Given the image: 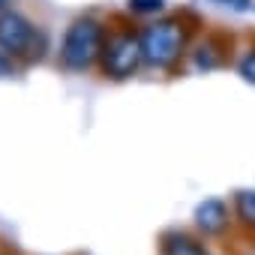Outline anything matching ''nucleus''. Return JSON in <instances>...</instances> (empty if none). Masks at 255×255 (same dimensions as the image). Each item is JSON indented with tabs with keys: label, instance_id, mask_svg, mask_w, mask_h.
Wrapping results in <instances>:
<instances>
[{
	"label": "nucleus",
	"instance_id": "nucleus-4",
	"mask_svg": "<svg viewBox=\"0 0 255 255\" xmlns=\"http://www.w3.org/2000/svg\"><path fill=\"white\" fill-rule=\"evenodd\" d=\"M0 48L6 54H24V57H39L36 48V30L33 24L18 15V12H3L0 15Z\"/></svg>",
	"mask_w": 255,
	"mask_h": 255
},
{
	"label": "nucleus",
	"instance_id": "nucleus-8",
	"mask_svg": "<svg viewBox=\"0 0 255 255\" xmlns=\"http://www.w3.org/2000/svg\"><path fill=\"white\" fill-rule=\"evenodd\" d=\"M237 69H240V75H243L246 81H252V84H255V51H249V54L240 60V66H237Z\"/></svg>",
	"mask_w": 255,
	"mask_h": 255
},
{
	"label": "nucleus",
	"instance_id": "nucleus-1",
	"mask_svg": "<svg viewBox=\"0 0 255 255\" xmlns=\"http://www.w3.org/2000/svg\"><path fill=\"white\" fill-rule=\"evenodd\" d=\"M102 54V27L93 21V18H78L66 36H63V45H60V60L66 69L72 72H81L87 69L96 57Z\"/></svg>",
	"mask_w": 255,
	"mask_h": 255
},
{
	"label": "nucleus",
	"instance_id": "nucleus-5",
	"mask_svg": "<svg viewBox=\"0 0 255 255\" xmlns=\"http://www.w3.org/2000/svg\"><path fill=\"white\" fill-rule=\"evenodd\" d=\"M195 225L204 234H222L228 225V207L219 198H207L195 207Z\"/></svg>",
	"mask_w": 255,
	"mask_h": 255
},
{
	"label": "nucleus",
	"instance_id": "nucleus-11",
	"mask_svg": "<svg viewBox=\"0 0 255 255\" xmlns=\"http://www.w3.org/2000/svg\"><path fill=\"white\" fill-rule=\"evenodd\" d=\"M15 75V66H12V54L0 51V78H12Z\"/></svg>",
	"mask_w": 255,
	"mask_h": 255
},
{
	"label": "nucleus",
	"instance_id": "nucleus-3",
	"mask_svg": "<svg viewBox=\"0 0 255 255\" xmlns=\"http://www.w3.org/2000/svg\"><path fill=\"white\" fill-rule=\"evenodd\" d=\"M144 60L141 54V36L132 33H117L102 45V69L111 78H129L138 63Z\"/></svg>",
	"mask_w": 255,
	"mask_h": 255
},
{
	"label": "nucleus",
	"instance_id": "nucleus-7",
	"mask_svg": "<svg viewBox=\"0 0 255 255\" xmlns=\"http://www.w3.org/2000/svg\"><path fill=\"white\" fill-rule=\"evenodd\" d=\"M234 207H237V219L246 228H255V189H240L234 195Z\"/></svg>",
	"mask_w": 255,
	"mask_h": 255
},
{
	"label": "nucleus",
	"instance_id": "nucleus-10",
	"mask_svg": "<svg viewBox=\"0 0 255 255\" xmlns=\"http://www.w3.org/2000/svg\"><path fill=\"white\" fill-rule=\"evenodd\" d=\"M129 6L135 12H159L162 9V0H129Z\"/></svg>",
	"mask_w": 255,
	"mask_h": 255
},
{
	"label": "nucleus",
	"instance_id": "nucleus-9",
	"mask_svg": "<svg viewBox=\"0 0 255 255\" xmlns=\"http://www.w3.org/2000/svg\"><path fill=\"white\" fill-rule=\"evenodd\" d=\"M213 3L231 9V12H249L252 9V0H213Z\"/></svg>",
	"mask_w": 255,
	"mask_h": 255
},
{
	"label": "nucleus",
	"instance_id": "nucleus-6",
	"mask_svg": "<svg viewBox=\"0 0 255 255\" xmlns=\"http://www.w3.org/2000/svg\"><path fill=\"white\" fill-rule=\"evenodd\" d=\"M159 255H210V252L186 231H165L159 237Z\"/></svg>",
	"mask_w": 255,
	"mask_h": 255
},
{
	"label": "nucleus",
	"instance_id": "nucleus-2",
	"mask_svg": "<svg viewBox=\"0 0 255 255\" xmlns=\"http://www.w3.org/2000/svg\"><path fill=\"white\" fill-rule=\"evenodd\" d=\"M183 42H186V30L180 21H156L150 24L144 33H141V54L150 66H168L180 57L183 51Z\"/></svg>",
	"mask_w": 255,
	"mask_h": 255
},
{
	"label": "nucleus",
	"instance_id": "nucleus-12",
	"mask_svg": "<svg viewBox=\"0 0 255 255\" xmlns=\"http://www.w3.org/2000/svg\"><path fill=\"white\" fill-rule=\"evenodd\" d=\"M3 6H6V0H0V9H3Z\"/></svg>",
	"mask_w": 255,
	"mask_h": 255
}]
</instances>
